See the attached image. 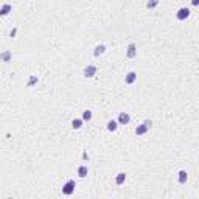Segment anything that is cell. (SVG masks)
Masks as SVG:
<instances>
[{
    "label": "cell",
    "instance_id": "7c38bea8",
    "mask_svg": "<svg viewBox=\"0 0 199 199\" xmlns=\"http://www.w3.org/2000/svg\"><path fill=\"white\" fill-rule=\"evenodd\" d=\"M87 173H89V170H87V167H84V165H81V167L78 168V176L79 178H86Z\"/></svg>",
    "mask_w": 199,
    "mask_h": 199
},
{
    "label": "cell",
    "instance_id": "ac0fdd59",
    "mask_svg": "<svg viewBox=\"0 0 199 199\" xmlns=\"http://www.w3.org/2000/svg\"><path fill=\"white\" fill-rule=\"evenodd\" d=\"M36 82H37V78H36V76H31V78H30V82H28V87H31L33 84H36Z\"/></svg>",
    "mask_w": 199,
    "mask_h": 199
},
{
    "label": "cell",
    "instance_id": "277c9868",
    "mask_svg": "<svg viewBox=\"0 0 199 199\" xmlns=\"http://www.w3.org/2000/svg\"><path fill=\"white\" fill-rule=\"evenodd\" d=\"M97 73V67L95 65H87V67L84 69V76L86 78H93Z\"/></svg>",
    "mask_w": 199,
    "mask_h": 199
},
{
    "label": "cell",
    "instance_id": "5b68a950",
    "mask_svg": "<svg viewBox=\"0 0 199 199\" xmlns=\"http://www.w3.org/2000/svg\"><path fill=\"white\" fill-rule=\"evenodd\" d=\"M129 120H131V117H129L128 112H121V114L118 115V123H120V125H128Z\"/></svg>",
    "mask_w": 199,
    "mask_h": 199
},
{
    "label": "cell",
    "instance_id": "6da1fadb",
    "mask_svg": "<svg viewBox=\"0 0 199 199\" xmlns=\"http://www.w3.org/2000/svg\"><path fill=\"white\" fill-rule=\"evenodd\" d=\"M151 125H152V121H151V120H145V121H143V123L139 126V128L135 129V134H137V135H143V134H146L148 129L151 128Z\"/></svg>",
    "mask_w": 199,
    "mask_h": 199
},
{
    "label": "cell",
    "instance_id": "8992f818",
    "mask_svg": "<svg viewBox=\"0 0 199 199\" xmlns=\"http://www.w3.org/2000/svg\"><path fill=\"white\" fill-rule=\"evenodd\" d=\"M11 58H13V54H11L9 50H6V52H2V53H0V61H3V62H9Z\"/></svg>",
    "mask_w": 199,
    "mask_h": 199
},
{
    "label": "cell",
    "instance_id": "52a82bcc",
    "mask_svg": "<svg viewBox=\"0 0 199 199\" xmlns=\"http://www.w3.org/2000/svg\"><path fill=\"white\" fill-rule=\"evenodd\" d=\"M135 79H137V73H135V72H129V73L126 75V78H125L126 84H132Z\"/></svg>",
    "mask_w": 199,
    "mask_h": 199
},
{
    "label": "cell",
    "instance_id": "ba28073f",
    "mask_svg": "<svg viewBox=\"0 0 199 199\" xmlns=\"http://www.w3.org/2000/svg\"><path fill=\"white\" fill-rule=\"evenodd\" d=\"M135 54H137V47L134 45V44H129L128 45V58H135Z\"/></svg>",
    "mask_w": 199,
    "mask_h": 199
},
{
    "label": "cell",
    "instance_id": "e0dca14e",
    "mask_svg": "<svg viewBox=\"0 0 199 199\" xmlns=\"http://www.w3.org/2000/svg\"><path fill=\"white\" fill-rule=\"evenodd\" d=\"M159 5V0H148V3H146V6L149 8V9H152V8H156Z\"/></svg>",
    "mask_w": 199,
    "mask_h": 199
},
{
    "label": "cell",
    "instance_id": "30bf717a",
    "mask_svg": "<svg viewBox=\"0 0 199 199\" xmlns=\"http://www.w3.org/2000/svg\"><path fill=\"white\" fill-rule=\"evenodd\" d=\"M117 128H118V121H115V120H110V121H107V129H109L110 132L117 131Z\"/></svg>",
    "mask_w": 199,
    "mask_h": 199
},
{
    "label": "cell",
    "instance_id": "7a4b0ae2",
    "mask_svg": "<svg viewBox=\"0 0 199 199\" xmlns=\"http://www.w3.org/2000/svg\"><path fill=\"white\" fill-rule=\"evenodd\" d=\"M75 187H76L75 180H69V182H65V184H64V187H62V193H64L65 196H70V195H73V191H75Z\"/></svg>",
    "mask_w": 199,
    "mask_h": 199
},
{
    "label": "cell",
    "instance_id": "d6986e66",
    "mask_svg": "<svg viewBox=\"0 0 199 199\" xmlns=\"http://www.w3.org/2000/svg\"><path fill=\"white\" fill-rule=\"evenodd\" d=\"M191 3H193V5H198V3H199V0H191Z\"/></svg>",
    "mask_w": 199,
    "mask_h": 199
},
{
    "label": "cell",
    "instance_id": "9c48e42d",
    "mask_svg": "<svg viewBox=\"0 0 199 199\" xmlns=\"http://www.w3.org/2000/svg\"><path fill=\"white\" fill-rule=\"evenodd\" d=\"M187 179H188V174H187L185 170H180L179 171V184H185Z\"/></svg>",
    "mask_w": 199,
    "mask_h": 199
},
{
    "label": "cell",
    "instance_id": "9a60e30c",
    "mask_svg": "<svg viewBox=\"0 0 199 199\" xmlns=\"http://www.w3.org/2000/svg\"><path fill=\"white\" fill-rule=\"evenodd\" d=\"M11 11V5H3V8H0V16H6L8 13Z\"/></svg>",
    "mask_w": 199,
    "mask_h": 199
},
{
    "label": "cell",
    "instance_id": "2e32d148",
    "mask_svg": "<svg viewBox=\"0 0 199 199\" xmlns=\"http://www.w3.org/2000/svg\"><path fill=\"white\" fill-rule=\"evenodd\" d=\"M82 120L84 121H90L92 120V112L90 110H84V112H82Z\"/></svg>",
    "mask_w": 199,
    "mask_h": 199
},
{
    "label": "cell",
    "instance_id": "4fadbf2b",
    "mask_svg": "<svg viewBox=\"0 0 199 199\" xmlns=\"http://www.w3.org/2000/svg\"><path fill=\"white\" fill-rule=\"evenodd\" d=\"M125 180H126V174H125V173H118V176L115 178V184H117V185H121Z\"/></svg>",
    "mask_w": 199,
    "mask_h": 199
},
{
    "label": "cell",
    "instance_id": "8fae6325",
    "mask_svg": "<svg viewBox=\"0 0 199 199\" xmlns=\"http://www.w3.org/2000/svg\"><path fill=\"white\" fill-rule=\"evenodd\" d=\"M104 52H106V47H104L103 44H100V45L95 47V52H93V54H95V56H100V54H103Z\"/></svg>",
    "mask_w": 199,
    "mask_h": 199
},
{
    "label": "cell",
    "instance_id": "5bb4252c",
    "mask_svg": "<svg viewBox=\"0 0 199 199\" xmlns=\"http://www.w3.org/2000/svg\"><path fill=\"white\" fill-rule=\"evenodd\" d=\"M82 126V120H79V118H75L73 121H72V128L73 129H79Z\"/></svg>",
    "mask_w": 199,
    "mask_h": 199
},
{
    "label": "cell",
    "instance_id": "3957f363",
    "mask_svg": "<svg viewBox=\"0 0 199 199\" xmlns=\"http://www.w3.org/2000/svg\"><path fill=\"white\" fill-rule=\"evenodd\" d=\"M188 16H190V9L188 8H180L178 11V14H176V17H178V20H185Z\"/></svg>",
    "mask_w": 199,
    "mask_h": 199
}]
</instances>
